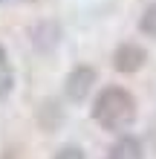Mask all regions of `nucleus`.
Masks as SVG:
<instances>
[{"mask_svg":"<svg viewBox=\"0 0 156 159\" xmlns=\"http://www.w3.org/2000/svg\"><path fill=\"white\" fill-rule=\"evenodd\" d=\"M93 119L110 133H124L136 121V98L124 87H104L93 101Z\"/></svg>","mask_w":156,"mask_h":159,"instance_id":"1","label":"nucleus"},{"mask_svg":"<svg viewBox=\"0 0 156 159\" xmlns=\"http://www.w3.org/2000/svg\"><path fill=\"white\" fill-rule=\"evenodd\" d=\"M93 84H96V72L93 70L90 67H75L67 75V81H64V93H67L69 101H84L87 93L93 90Z\"/></svg>","mask_w":156,"mask_h":159,"instance_id":"2","label":"nucleus"},{"mask_svg":"<svg viewBox=\"0 0 156 159\" xmlns=\"http://www.w3.org/2000/svg\"><path fill=\"white\" fill-rule=\"evenodd\" d=\"M145 61H148V52L136 43H122L113 55V67L118 72H136V70H142Z\"/></svg>","mask_w":156,"mask_h":159,"instance_id":"3","label":"nucleus"},{"mask_svg":"<svg viewBox=\"0 0 156 159\" xmlns=\"http://www.w3.org/2000/svg\"><path fill=\"white\" fill-rule=\"evenodd\" d=\"M107 159H145L142 142H139V139H133V136H122L113 148H110Z\"/></svg>","mask_w":156,"mask_h":159,"instance_id":"4","label":"nucleus"},{"mask_svg":"<svg viewBox=\"0 0 156 159\" xmlns=\"http://www.w3.org/2000/svg\"><path fill=\"white\" fill-rule=\"evenodd\" d=\"M12 87H15V70H12V64H9L6 49L0 46V98H6L9 93H12Z\"/></svg>","mask_w":156,"mask_h":159,"instance_id":"5","label":"nucleus"},{"mask_svg":"<svg viewBox=\"0 0 156 159\" xmlns=\"http://www.w3.org/2000/svg\"><path fill=\"white\" fill-rule=\"evenodd\" d=\"M139 29L145 35H150V38H156V3H150L148 9H145V15L139 20Z\"/></svg>","mask_w":156,"mask_h":159,"instance_id":"6","label":"nucleus"},{"mask_svg":"<svg viewBox=\"0 0 156 159\" xmlns=\"http://www.w3.org/2000/svg\"><path fill=\"white\" fill-rule=\"evenodd\" d=\"M52 159H84V151H81V148H75V145H67V148H61V151L55 153Z\"/></svg>","mask_w":156,"mask_h":159,"instance_id":"7","label":"nucleus"},{"mask_svg":"<svg viewBox=\"0 0 156 159\" xmlns=\"http://www.w3.org/2000/svg\"><path fill=\"white\" fill-rule=\"evenodd\" d=\"M148 142H150V148L156 151V121L150 125V130H148Z\"/></svg>","mask_w":156,"mask_h":159,"instance_id":"8","label":"nucleus"}]
</instances>
